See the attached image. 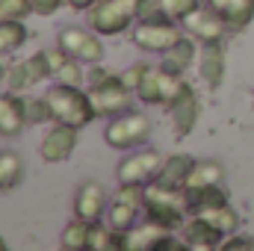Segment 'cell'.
<instances>
[{
    "label": "cell",
    "mask_w": 254,
    "mask_h": 251,
    "mask_svg": "<svg viewBox=\"0 0 254 251\" xmlns=\"http://www.w3.org/2000/svg\"><path fill=\"white\" fill-rule=\"evenodd\" d=\"M163 160L166 157L160 151H154V148L133 151V154H127L125 160L119 163L116 178H119V184H139V187H145V184L157 181V175L163 169Z\"/></svg>",
    "instance_id": "9"
},
{
    "label": "cell",
    "mask_w": 254,
    "mask_h": 251,
    "mask_svg": "<svg viewBox=\"0 0 254 251\" xmlns=\"http://www.w3.org/2000/svg\"><path fill=\"white\" fill-rule=\"evenodd\" d=\"M45 57H48V65H51V77H57V83L83 86V80H86L83 63L74 60L65 48H51V51H45Z\"/></svg>",
    "instance_id": "16"
},
{
    "label": "cell",
    "mask_w": 254,
    "mask_h": 251,
    "mask_svg": "<svg viewBox=\"0 0 254 251\" xmlns=\"http://www.w3.org/2000/svg\"><path fill=\"white\" fill-rule=\"evenodd\" d=\"M77 139H80V127L63 125V122H54V127L48 130V136L42 139L39 154H42V160H45V163H51V166L65 163V160L74 154Z\"/></svg>",
    "instance_id": "10"
},
{
    "label": "cell",
    "mask_w": 254,
    "mask_h": 251,
    "mask_svg": "<svg viewBox=\"0 0 254 251\" xmlns=\"http://www.w3.org/2000/svg\"><path fill=\"white\" fill-rule=\"evenodd\" d=\"M6 71H9V65L0 60V83H6Z\"/></svg>",
    "instance_id": "38"
},
{
    "label": "cell",
    "mask_w": 254,
    "mask_h": 251,
    "mask_svg": "<svg viewBox=\"0 0 254 251\" xmlns=\"http://www.w3.org/2000/svg\"><path fill=\"white\" fill-rule=\"evenodd\" d=\"M6 83H9L12 92H27V89L36 86V80H33V74H30V68H27L24 60L9 65V71H6Z\"/></svg>",
    "instance_id": "29"
},
{
    "label": "cell",
    "mask_w": 254,
    "mask_h": 251,
    "mask_svg": "<svg viewBox=\"0 0 254 251\" xmlns=\"http://www.w3.org/2000/svg\"><path fill=\"white\" fill-rule=\"evenodd\" d=\"M24 181V160L15 151H0V192H9Z\"/></svg>",
    "instance_id": "26"
},
{
    "label": "cell",
    "mask_w": 254,
    "mask_h": 251,
    "mask_svg": "<svg viewBox=\"0 0 254 251\" xmlns=\"http://www.w3.org/2000/svg\"><path fill=\"white\" fill-rule=\"evenodd\" d=\"M222 251H237V249H254V237L252 234H231L222 240Z\"/></svg>",
    "instance_id": "34"
},
{
    "label": "cell",
    "mask_w": 254,
    "mask_h": 251,
    "mask_svg": "<svg viewBox=\"0 0 254 251\" xmlns=\"http://www.w3.org/2000/svg\"><path fill=\"white\" fill-rule=\"evenodd\" d=\"M51 101V110H54V122H63V125H74L83 127L92 125L98 116H95V107H92V98H89V89L83 86H68V83H54L45 95Z\"/></svg>",
    "instance_id": "3"
},
{
    "label": "cell",
    "mask_w": 254,
    "mask_h": 251,
    "mask_svg": "<svg viewBox=\"0 0 254 251\" xmlns=\"http://www.w3.org/2000/svg\"><path fill=\"white\" fill-rule=\"evenodd\" d=\"M65 0H33V12L36 15H54Z\"/></svg>",
    "instance_id": "36"
},
{
    "label": "cell",
    "mask_w": 254,
    "mask_h": 251,
    "mask_svg": "<svg viewBox=\"0 0 254 251\" xmlns=\"http://www.w3.org/2000/svg\"><path fill=\"white\" fill-rule=\"evenodd\" d=\"M181 36H184L181 24H178V21H169V18H163V21H136L133 30H130V39H133V45H136L139 51H145V54H160V57H163Z\"/></svg>",
    "instance_id": "6"
},
{
    "label": "cell",
    "mask_w": 254,
    "mask_h": 251,
    "mask_svg": "<svg viewBox=\"0 0 254 251\" xmlns=\"http://www.w3.org/2000/svg\"><path fill=\"white\" fill-rule=\"evenodd\" d=\"M169 116H172V127H175L178 136H190L195 130L198 116H201V104H198V95H195V89L190 83H184V89L169 104Z\"/></svg>",
    "instance_id": "12"
},
{
    "label": "cell",
    "mask_w": 254,
    "mask_h": 251,
    "mask_svg": "<svg viewBox=\"0 0 254 251\" xmlns=\"http://www.w3.org/2000/svg\"><path fill=\"white\" fill-rule=\"evenodd\" d=\"M33 12V0H0V21H24Z\"/></svg>",
    "instance_id": "32"
},
{
    "label": "cell",
    "mask_w": 254,
    "mask_h": 251,
    "mask_svg": "<svg viewBox=\"0 0 254 251\" xmlns=\"http://www.w3.org/2000/svg\"><path fill=\"white\" fill-rule=\"evenodd\" d=\"M184 30L190 33L195 42H201V45H204V42H225V36L231 33L228 24H225L210 6H198L190 18L184 21Z\"/></svg>",
    "instance_id": "13"
},
{
    "label": "cell",
    "mask_w": 254,
    "mask_h": 251,
    "mask_svg": "<svg viewBox=\"0 0 254 251\" xmlns=\"http://www.w3.org/2000/svg\"><path fill=\"white\" fill-rule=\"evenodd\" d=\"M225 68H228L225 45L222 42H204L201 54H198V71L210 89H219L225 83Z\"/></svg>",
    "instance_id": "15"
},
{
    "label": "cell",
    "mask_w": 254,
    "mask_h": 251,
    "mask_svg": "<svg viewBox=\"0 0 254 251\" xmlns=\"http://www.w3.org/2000/svg\"><path fill=\"white\" fill-rule=\"evenodd\" d=\"M136 98L148 107H163V92H160V65H148L142 83L136 86Z\"/></svg>",
    "instance_id": "28"
},
{
    "label": "cell",
    "mask_w": 254,
    "mask_h": 251,
    "mask_svg": "<svg viewBox=\"0 0 254 251\" xmlns=\"http://www.w3.org/2000/svg\"><path fill=\"white\" fill-rule=\"evenodd\" d=\"M187 192V207H190V213H201V210H207V207H213V204H222V201H228V192L219 187H198V189H184Z\"/></svg>",
    "instance_id": "27"
},
{
    "label": "cell",
    "mask_w": 254,
    "mask_h": 251,
    "mask_svg": "<svg viewBox=\"0 0 254 251\" xmlns=\"http://www.w3.org/2000/svg\"><path fill=\"white\" fill-rule=\"evenodd\" d=\"M225 234L219 228H213L204 216H192L190 222L184 225V243L195 251H213L222 246Z\"/></svg>",
    "instance_id": "18"
},
{
    "label": "cell",
    "mask_w": 254,
    "mask_h": 251,
    "mask_svg": "<svg viewBox=\"0 0 254 251\" xmlns=\"http://www.w3.org/2000/svg\"><path fill=\"white\" fill-rule=\"evenodd\" d=\"M65 3H68V6H71L74 12H89V9H92V6H95L98 0H65Z\"/></svg>",
    "instance_id": "37"
},
{
    "label": "cell",
    "mask_w": 254,
    "mask_h": 251,
    "mask_svg": "<svg viewBox=\"0 0 254 251\" xmlns=\"http://www.w3.org/2000/svg\"><path fill=\"white\" fill-rule=\"evenodd\" d=\"M27 125H30L27 122V101L18 98V92H12V89L0 92V136L12 139Z\"/></svg>",
    "instance_id": "14"
},
{
    "label": "cell",
    "mask_w": 254,
    "mask_h": 251,
    "mask_svg": "<svg viewBox=\"0 0 254 251\" xmlns=\"http://www.w3.org/2000/svg\"><path fill=\"white\" fill-rule=\"evenodd\" d=\"M160 6H163V12H166V18H169V21L184 24V21L190 18L201 3H198V0H160Z\"/></svg>",
    "instance_id": "30"
},
{
    "label": "cell",
    "mask_w": 254,
    "mask_h": 251,
    "mask_svg": "<svg viewBox=\"0 0 254 251\" xmlns=\"http://www.w3.org/2000/svg\"><path fill=\"white\" fill-rule=\"evenodd\" d=\"M110 207V195L104 184L98 181H86L77 187V195H74V216L83 219V222H101L104 213Z\"/></svg>",
    "instance_id": "11"
},
{
    "label": "cell",
    "mask_w": 254,
    "mask_h": 251,
    "mask_svg": "<svg viewBox=\"0 0 254 251\" xmlns=\"http://www.w3.org/2000/svg\"><path fill=\"white\" fill-rule=\"evenodd\" d=\"M89 98L95 107L98 119H116L127 110H133V98L136 92L125 83L122 74L101 68V63L95 65V71L89 74Z\"/></svg>",
    "instance_id": "1"
},
{
    "label": "cell",
    "mask_w": 254,
    "mask_h": 251,
    "mask_svg": "<svg viewBox=\"0 0 254 251\" xmlns=\"http://www.w3.org/2000/svg\"><path fill=\"white\" fill-rule=\"evenodd\" d=\"M166 234H172V231L145 219V225H133L125 234V251H154Z\"/></svg>",
    "instance_id": "19"
},
{
    "label": "cell",
    "mask_w": 254,
    "mask_h": 251,
    "mask_svg": "<svg viewBox=\"0 0 254 251\" xmlns=\"http://www.w3.org/2000/svg\"><path fill=\"white\" fill-rule=\"evenodd\" d=\"M192 166H195V157H190V154L166 157V160H163V169H160V175H157V184L184 189L187 187V178H190V172H192Z\"/></svg>",
    "instance_id": "20"
},
{
    "label": "cell",
    "mask_w": 254,
    "mask_h": 251,
    "mask_svg": "<svg viewBox=\"0 0 254 251\" xmlns=\"http://www.w3.org/2000/svg\"><path fill=\"white\" fill-rule=\"evenodd\" d=\"M60 48H65L74 60H80L83 65H98L104 63V42H101V33H95L89 24L86 27H65L60 33Z\"/></svg>",
    "instance_id": "8"
},
{
    "label": "cell",
    "mask_w": 254,
    "mask_h": 251,
    "mask_svg": "<svg viewBox=\"0 0 254 251\" xmlns=\"http://www.w3.org/2000/svg\"><path fill=\"white\" fill-rule=\"evenodd\" d=\"M139 6L142 0H98L86 12V24L104 39L122 36L127 30H133V24L139 21Z\"/></svg>",
    "instance_id": "4"
},
{
    "label": "cell",
    "mask_w": 254,
    "mask_h": 251,
    "mask_svg": "<svg viewBox=\"0 0 254 251\" xmlns=\"http://www.w3.org/2000/svg\"><path fill=\"white\" fill-rule=\"evenodd\" d=\"M207 6L228 24L231 33L246 30L254 21V0H207Z\"/></svg>",
    "instance_id": "17"
},
{
    "label": "cell",
    "mask_w": 254,
    "mask_h": 251,
    "mask_svg": "<svg viewBox=\"0 0 254 251\" xmlns=\"http://www.w3.org/2000/svg\"><path fill=\"white\" fill-rule=\"evenodd\" d=\"M225 181V166L219 160H195L187 187L184 189H198V187H219Z\"/></svg>",
    "instance_id": "21"
},
{
    "label": "cell",
    "mask_w": 254,
    "mask_h": 251,
    "mask_svg": "<svg viewBox=\"0 0 254 251\" xmlns=\"http://www.w3.org/2000/svg\"><path fill=\"white\" fill-rule=\"evenodd\" d=\"M24 63H27V68H30V74H33V80H36V83H42V80H48V77H51V65H48L45 51H36V54H33V57H27Z\"/></svg>",
    "instance_id": "33"
},
{
    "label": "cell",
    "mask_w": 254,
    "mask_h": 251,
    "mask_svg": "<svg viewBox=\"0 0 254 251\" xmlns=\"http://www.w3.org/2000/svg\"><path fill=\"white\" fill-rule=\"evenodd\" d=\"M27 39H30V33H27L24 21H18V18L15 21H0V57L21 51L27 45Z\"/></svg>",
    "instance_id": "25"
},
{
    "label": "cell",
    "mask_w": 254,
    "mask_h": 251,
    "mask_svg": "<svg viewBox=\"0 0 254 251\" xmlns=\"http://www.w3.org/2000/svg\"><path fill=\"white\" fill-rule=\"evenodd\" d=\"M154 133V122L145 116V113H136V110H127L122 116L110 119V125L104 127V142L116 151H133V148H142Z\"/></svg>",
    "instance_id": "5"
},
{
    "label": "cell",
    "mask_w": 254,
    "mask_h": 251,
    "mask_svg": "<svg viewBox=\"0 0 254 251\" xmlns=\"http://www.w3.org/2000/svg\"><path fill=\"white\" fill-rule=\"evenodd\" d=\"M92 243V222H83L74 216V222H68L63 228V237H60V246L65 251H86Z\"/></svg>",
    "instance_id": "24"
},
{
    "label": "cell",
    "mask_w": 254,
    "mask_h": 251,
    "mask_svg": "<svg viewBox=\"0 0 254 251\" xmlns=\"http://www.w3.org/2000/svg\"><path fill=\"white\" fill-rule=\"evenodd\" d=\"M0 251H6V243H3V237H0Z\"/></svg>",
    "instance_id": "39"
},
{
    "label": "cell",
    "mask_w": 254,
    "mask_h": 251,
    "mask_svg": "<svg viewBox=\"0 0 254 251\" xmlns=\"http://www.w3.org/2000/svg\"><path fill=\"white\" fill-rule=\"evenodd\" d=\"M142 213L148 222L160 225V228H169V231H178L184 225V213H190L187 207V192L175 187H163L157 181L145 184V204H142Z\"/></svg>",
    "instance_id": "2"
},
{
    "label": "cell",
    "mask_w": 254,
    "mask_h": 251,
    "mask_svg": "<svg viewBox=\"0 0 254 251\" xmlns=\"http://www.w3.org/2000/svg\"><path fill=\"white\" fill-rule=\"evenodd\" d=\"M27 122L30 125H48V122H54V110H51V101L45 95L27 101Z\"/></svg>",
    "instance_id": "31"
},
{
    "label": "cell",
    "mask_w": 254,
    "mask_h": 251,
    "mask_svg": "<svg viewBox=\"0 0 254 251\" xmlns=\"http://www.w3.org/2000/svg\"><path fill=\"white\" fill-rule=\"evenodd\" d=\"M195 57H198V48H195V39L192 36H181L166 54H163V65H169V68H175V71H190L192 63H195Z\"/></svg>",
    "instance_id": "23"
},
{
    "label": "cell",
    "mask_w": 254,
    "mask_h": 251,
    "mask_svg": "<svg viewBox=\"0 0 254 251\" xmlns=\"http://www.w3.org/2000/svg\"><path fill=\"white\" fill-rule=\"evenodd\" d=\"M142 204H145V187H139V184H119L116 198L107 207V222L116 231L127 234L136 225V219L142 213Z\"/></svg>",
    "instance_id": "7"
},
{
    "label": "cell",
    "mask_w": 254,
    "mask_h": 251,
    "mask_svg": "<svg viewBox=\"0 0 254 251\" xmlns=\"http://www.w3.org/2000/svg\"><path fill=\"white\" fill-rule=\"evenodd\" d=\"M195 216H204V219H207L213 228H219L225 237H231V234L240 231V213L231 207V201L213 204V207H207V210H201V213H195Z\"/></svg>",
    "instance_id": "22"
},
{
    "label": "cell",
    "mask_w": 254,
    "mask_h": 251,
    "mask_svg": "<svg viewBox=\"0 0 254 251\" xmlns=\"http://www.w3.org/2000/svg\"><path fill=\"white\" fill-rule=\"evenodd\" d=\"M148 65H151V63H133V65H130V68L125 71V74H122V77H125V83L130 86V89H133V92H136V86L142 83V77H145Z\"/></svg>",
    "instance_id": "35"
}]
</instances>
